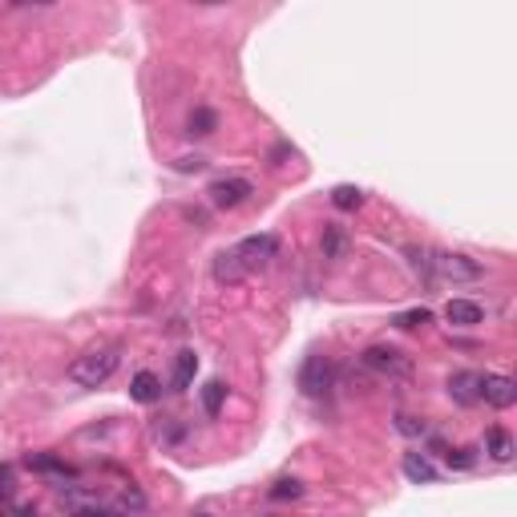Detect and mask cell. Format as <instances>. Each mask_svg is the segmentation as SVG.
Segmentation results:
<instances>
[{"mask_svg": "<svg viewBox=\"0 0 517 517\" xmlns=\"http://www.w3.org/2000/svg\"><path fill=\"white\" fill-rule=\"evenodd\" d=\"M118 364H121L118 348H94V352H85V356L73 360L69 380H73L77 388H97V384H105L113 372H118Z\"/></svg>", "mask_w": 517, "mask_h": 517, "instance_id": "cell-1", "label": "cell"}, {"mask_svg": "<svg viewBox=\"0 0 517 517\" xmlns=\"http://www.w3.org/2000/svg\"><path fill=\"white\" fill-rule=\"evenodd\" d=\"M364 368L384 380H413V360L400 348H388V344H376V348L364 352Z\"/></svg>", "mask_w": 517, "mask_h": 517, "instance_id": "cell-2", "label": "cell"}, {"mask_svg": "<svg viewBox=\"0 0 517 517\" xmlns=\"http://www.w3.org/2000/svg\"><path fill=\"white\" fill-rule=\"evenodd\" d=\"M429 271L441 275V279H453V283H473L485 275V267L469 254H453V251H437L429 254Z\"/></svg>", "mask_w": 517, "mask_h": 517, "instance_id": "cell-3", "label": "cell"}, {"mask_svg": "<svg viewBox=\"0 0 517 517\" xmlns=\"http://www.w3.org/2000/svg\"><path fill=\"white\" fill-rule=\"evenodd\" d=\"M235 254L246 263V271H254V267H267L279 254V238L275 235H251V238H243V243L235 246Z\"/></svg>", "mask_w": 517, "mask_h": 517, "instance_id": "cell-4", "label": "cell"}, {"mask_svg": "<svg viewBox=\"0 0 517 517\" xmlns=\"http://www.w3.org/2000/svg\"><path fill=\"white\" fill-rule=\"evenodd\" d=\"M331 380H336V372H331V364L323 356H307L304 368H299V388L307 396H323L331 388Z\"/></svg>", "mask_w": 517, "mask_h": 517, "instance_id": "cell-5", "label": "cell"}, {"mask_svg": "<svg viewBox=\"0 0 517 517\" xmlns=\"http://www.w3.org/2000/svg\"><path fill=\"white\" fill-rule=\"evenodd\" d=\"M481 400L489 408H513L517 404V384L509 376H497V372H485L481 376Z\"/></svg>", "mask_w": 517, "mask_h": 517, "instance_id": "cell-6", "label": "cell"}, {"mask_svg": "<svg viewBox=\"0 0 517 517\" xmlns=\"http://www.w3.org/2000/svg\"><path fill=\"white\" fill-rule=\"evenodd\" d=\"M251 182L246 179H219V182H211V190H206V195H211V203L219 206V211H235L238 203H246V195H251Z\"/></svg>", "mask_w": 517, "mask_h": 517, "instance_id": "cell-7", "label": "cell"}, {"mask_svg": "<svg viewBox=\"0 0 517 517\" xmlns=\"http://www.w3.org/2000/svg\"><path fill=\"white\" fill-rule=\"evenodd\" d=\"M449 396L457 400V404H477V400H481V372H453Z\"/></svg>", "mask_w": 517, "mask_h": 517, "instance_id": "cell-8", "label": "cell"}, {"mask_svg": "<svg viewBox=\"0 0 517 517\" xmlns=\"http://www.w3.org/2000/svg\"><path fill=\"white\" fill-rule=\"evenodd\" d=\"M113 517H146V493L138 489V485H121L118 497H113L110 505Z\"/></svg>", "mask_w": 517, "mask_h": 517, "instance_id": "cell-9", "label": "cell"}, {"mask_svg": "<svg viewBox=\"0 0 517 517\" xmlns=\"http://www.w3.org/2000/svg\"><path fill=\"white\" fill-rule=\"evenodd\" d=\"M445 320L457 323V328H477V323L485 320V312L473 299H449V304H445Z\"/></svg>", "mask_w": 517, "mask_h": 517, "instance_id": "cell-10", "label": "cell"}, {"mask_svg": "<svg viewBox=\"0 0 517 517\" xmlns=\"http://www.w3.org/2000/svg\"><path fill=\"white\" fill-rule=\"evenodd\" d=\"M400 469H404V477H408L413 485H433L437 477H441V473H437V465L424 457V453H404Z\"/></svg>", "mask_w": 517, "mask_h": 517, "instance_id": "cell-11", "label": "cell"}, {"mask_svg": "<svg viewBox=\"0 0 517 517\" xmlns=\"http://www.w3.org/2000/svg\"><path fill=\"white\" fill-rule=\"evenodd\" d=\"M246 275H251V271H246V263L238 259L235 251H222L219 259H214V279H219V283H243Z\"/></svg>", "mask_w": 517, "mask_h": 517, "instance_id": "cell-12", "label": "cell"}, {"mask_svg": "<svg viewBox=\"0 0 517 517\" xmlns=\"http://www.w3.org/2000/svg\"><path fill=\"white\" fill-rule=\"evenodd\" d=\"M485 445H489V457L497 461V465H509V461H513V437H509L501 424H493L489 433H485Z\"/></svg>", "mask_w": 517, "mask_h": 517, "instance_id": "cell-13", "label": "cell"}, {"mask_svg": "<svg viewBox=\"0 0 517 517\" xmlns=\"http://www.w3.org/2000/svg\"><path fill=\"white\" fill-rule=\"evenodd\" d=\"M129 396H134L138 404H154V400L162 396V380L154 372H138L134 380H129Z\"/></svg>", "mask_w": 517, "mask_h": 517, "instance_id": "cell-14", "label": "cell"}, {"mask_svg": "<svg viewBox=\"0 0 517 517\" xmlns=\"http://www.w3.org/2000/svg\"><path fill=\"white\" fill-rule=\"evenodd\" d=\"M195 372H198V356L195 352H179V360H174V392H187L195 384Z\"/></svg>", "mask_w": 517, "mask_h": 517, "instance_id": "cell-15", "label": "cell"}, {"mask_svg": "<svg viewBox=\"0 0 517 517\" xmlns=\"http://www.w3.org/2000/svg\"><path fill=\"white\" fill-rule=\"evenodd\" d=\"M344 254H348L344 227H323V259H344Z\"/></svg>", "mask_w": 517, "mask_h": 517, "instance_id": "cell-16", "label": "cell"}, {"mask_svg": "<svg viewBox=\"0 0 517 517\" xmlns=\"http://www.w3.org/2000/svg\"><path fill=\"white\" fill-rule=\"evenodd\" d=\"M331 206H336V211H360V206H364V190L360 187H336L331 190Z\"/></svg>", "mask_w": 517, "mask_h": 517, "instance_id": "cell-17", "label": "cell"}, {"mask_svg": "<svg viewBox=\"0 0 517 517\" xmlns=\"http://www.w3.org/2000/svg\"><path fill=\"white\" fill-rule=\"evenodd\" d=\"M222 400H227V384L222 380H211L203 388V408H206V416H219L222 413Z\"/></svg>", "mask_w": 517, "mask_h": 517, "instance_id": "cell-18", "label": "cell"}, {"mask_svg": "<svg viewBox=\"0 0 517 517\" xmlns=\"http://www.w3.org/2000/svg\"><path fill=\"white\" fill-rule=\"evenodd\" d=\"M214 126H219V118H214V110H195V113H190V129H187V134L206 138V134H214Z\"/></svg>", "mask_w": 517, "mask_h": 517, "instance_id": "cell-19", "label": "cell"}, {"mask_svg": "<svg viewBox=\"0 0 517 517\" xmlns=\"http://www.w3.org/2000/svg\"><path fill=\"white\" fill-rule=\"evenodd\" d=\"M433 320V312H429V307H413V312H400L396 320V328H404V331H416V328H424V323Z\"/></svg>", "mask_w": 517, "mask_h": 517, "instance_id": "cell-20", "label": "cell"}, {"mask_svg": "<svg viewBox=\"0 0 517 517\" xmlns=\"http://www.w3.org/2000/svg\"><path fill=\"white\" fill-rule=\"evenodd\" d=\"M29 469H37V473H61V477H73V469L65 465V461H57V457H29Z\"/></svg>", "mask_w": 517, "mask_h": 517, "instance_id": "cell-21", "label": "cell"}, {"mask_svg": "<svg viewBox=\"0 0 517 517\" xmlns=\"http://www.w3.org/2000/svg\"><path fill=\"white\" fill-rule=\"evenodd\" d=\"M271 497L275 501H296V497H304V485H299L296 477H283V481L271 485Z\"/></svg>", "mask_w": 517, "mask_h": 517, "instance_id": "cell-22", "label": "cell"}, {"mask_svg": "<svg viewBox=\"0 0 517 517\" xmlns=\"http://www.w3.org/2000/svg\"><path fill=\"white\" fill-rule=\"evenodd\" d=\"M449 469H473L477 465V449H445Z\"/></svg>", "mask_w": 517, "mask_h": 517, "instance_id": "cell-23", "label": "cell"}, {"mask_svg": "<svg viewBox=\"0 0 517 517\" xmlns=\"http://www.w3.org/2000/svg\"><path fill=\"white\" fill-rule=\"evenodd\" d=\"M396 429H400L404 437H424V421H416V416H404V413L396 416Z\"/></svg>", "mask_w": 517, "mask_h": 517, "instance_id": "cell-24", "label": "cell"}, {"mask_svg": "<svg viewBox=\"0 0 517 517\" xmlns=\"http://www.w3.org/2000/svg\"><path fill=\"white\" fill-rule=\"evenodd\" d=\"M73 517H113L110 509H102L97 501H89V505H81V509H73Z\"/></svg>", "mask_w": 517, "mask_h": 517, "instance_id": "cell-25", "label": "cell"}, {"mask_svg": "<svg viewBox=\"0 0 517 517\" xmlns=\"http://www.w3.org/2000/svg\"><path fill=\"white\" fill-rule=\"evenodd\" d=\"M203 166H206L203 158H182V162H179V170H203Z\"/></svg>", "mask_w": 517, "mask_h": 517, "instance_id": "cell-26", "label": "cell"}, {"mask_svg": "<svg viewBox=\"0 0 517 517\" xmlns=\"http://www.w3.org/2000/svg\"><path fill=\"white\" fill-rule=\"evenodd\" d=\"M13 517H41V513H37L33 505H17V509H13Z\"/></svg>", "mask_w": 517, "mask_h": 517, "instance_id": "cell-27", "label": "cell"}, {"mask_svg": "<svg viewBox=\"0 0 517 517\" xmlns=\"http://www.w3.org/2000/svg\"><path fill=\"white\" fill-rule=\"evenodd\" d=\"M195 517H211V513H195Z\"/></svg>", "mask_w": 517, "mask_h": 517, "instance_id": "cell-28", "label": "cell"}]
</instances>
